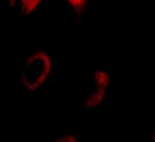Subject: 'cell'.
<instances>
[{
    "instance_id": "3",
    "label": "cell",
    "mask_w": 155,
    "mask_h": 142,
    "mask_svg": "<svg viewBox=\"0 0 155 142\" xmlns=\"http://www.w3.org/2000/svg\"><path fill=\"white\" fill-rule=\"evenodd\" d=\"M43 0H20V10L23 16L29 15L41 4Z\"/></svg>"
},
{
    "instance_id": "5",
    "label": "cell",
    "mask_w": 155,
    "mask_h": 142,
    "mask_svg": "<svg viewBox=\"0 0 155 142\" xmlns=\"http://www.w3.org/2000/svg\"><path fill=\"white\" fill-rule=\"evenodd\" d=\"M65 1H67L69 3V5L74 8V11L79 12V11H81L84 8L87 0H65Z\"/></svg>"
},
{
    "instance_id": "1",
    "label": "cell",
    "mask_w": 155,
    "mask_h": 142,
    "mask_svg": "<svg viewBox=\"0 0 155 142\" xmlns=\"http://www.w3.org/2000/svg\"><path fill=\"white\" fill-rule=\"evenodd\" d=\"M54 71V59L44 46H35L27 52L21 70V81L29 91L47 88Z\"/></svg>"
},
{
    "instance_id": "2",
    "label": "cell",
    "mask_w": 155,
    "mask_h": 142,
    "mask_svg": "<svg viewBox=\"0 0 155 142\" xmlns=\"http://www.w3.org/2000/svg\"><path fill=\"white\" fill-rule=\"evenodd\" d=\"M106 90L107 89H102V88H97L92 92V94L90 95V97L87 100V107L88 108H94L99 106L102 102V100L105 98L106 95Z\"/></svg>"
},
{
    "instance_id": "4",
    "label": "cell",
    "mask_w": 155,
    "mask_h": 142,
    "mask_svg": "<svg viewBox=\"0 0 155 142\" xmlns=\"http://www.w3.org/2000/svg\"><path fill=\"white\" fill-rule=\"evenodd\" d=\"M110 83L109 74L104 70H97L94 74V85L97 88L107 89Z\"/></svg>"
}]
</instances>
